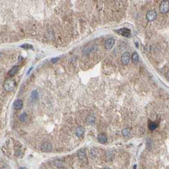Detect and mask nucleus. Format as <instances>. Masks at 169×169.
Masks as SVG:
<instances>
[{"label": "nucleus", "instance_id": "obj_1", "mask_svg": "<svg viewBox=\"0 0 169 169\" xmlns=\"http://www.w3.org/2000/svg\"><path fill=\"white\" fill-rule=\"evenodd\" d=\"M16 87V83L14 80L11 79H8L4 81L3 84V88L5 91L8 92H11L15 89Z\"/></svg>", "mask_w": 169, "mask_h": 169}, {"label": "nucleus", "instance_id": "obj_4", "mask_svg": "<svg viewBox=\"0 0 169 169\" xmlns=\"http://www.w3.org/2000/svg\"><path fill=\"white\" fill-rule=\"evenodd\" d=\"M115 32L117 33H118V34L121 35V36H124V37H131V30L127 29V28H122V29L116 30Z\"/></svg>", "mask_w": 169, "mask_h": 169}, {"label": "nucleus", "instance_id": "obj_11", "mask_svg": "<svg viewBox=\"0 0 169 169\" xmlns=\"http://www.w3.org/2000/svg\"><path fill=\"white\" fill-rule=\"evenodd\" d=\"M18 70H19V67L18 66H14L10 71L8 72V75L9 77H13V76H15V74H17V73L18 72Z\"/></svg>", "mask_w": 169, "mask_h": 169}, {"label": "nucleus", "instance_id": "obj_2", "mask_svg": "<svg viewBox=\"0 0 169 169\" xmlns=\"http://www.w3.org/2000/svg\"><path fill=\"white\" fill-rule=\"evenodd\" d=\"M159 10L162 13H167L169 11V1L168 0H163L159 6Z\"/></svg>", "mask_w": 169, "mask_h": 169}, {"label": "nucleus", "instance_id": "obj_15", "mask_svg": "<svg viewBox=\"0 0 169 169\" xmlns=\"http://www.w3.org/2000/svg\"><path fill=\"white\" fill-rule=\"evenodd\" d=\"M28 118V115L26 113H22V114L20 115L19 116V120L22 122L27 121Z\"/></svg>", "mask_w": 169, "mask_h": 169}, {"label": "nucleus", "instance_id": "obj_16", "mask_svg": "<svg viewBox=\"0 0 169 169\" xmlns=\"http://www.w3.org/2000/svg\"><path fill=\"white\" fill-rule=\"evenodd\" d=\"M148 127L151 131H154L158 127V124L154 122H150V124H148Z\"/></svg>", "mask_w": 169, "mask_h": 169}, {"label": "nucleus", "instance_id": "obj_10", "mask_svg": "<svg viewBox=\"0 0 169 169\" xmlns=\"http://www.w3.org/2000/svg\"><path fill=\"white\" fill-rule=\"evenodd\" d=\"M77 156L81 160H84L86 158V151L84 149H81L77 151Z\"/></svg>", "mask_w": 169, "mask_h": 169}, {"label": "nucleus", "instance_id": "obj_17", "mask_svg": "<svg viewBox=\"0 0 169 169\" xmlns=\"http://www.w3.org/2000/svg\"><path fill=\"white\" fill-rule=\"evenodd\" d=\"M39 96V94L37 91L36 90H34V91H32L31 94H30V97L32 99H36Z\"/></svg>", "mask_w": 169, "mask_h": 169}, {"label": "nucleus", "instance_id": "obj_14", "mask_svg": "<svg viewBox=\"0 0 169 169\" xmlns=\"http://www.w3.org/2000/svg\"><path fill=\"white\" fill-rule=\"evenodd\" d=\"M131 59L132 63H134V64H136V63H138V62H139V55H138V54L136 52L133 53L132 56H131Z\"/></svg>", "mask_w": 169, "mask_h": 169}, {"label": "nucleus", "instance_id": "obj_22", "mask_svg": "<svg viewBox=\"0 0 169 169\" xmlns=\"http://www.w3.org/2000/svg\"><path fill=\"white\" fill-rule=\"evenodd\" d=\"M137 169V166H136V165H135L133 167V169Z\"/></svg>", "mask_w": 169, "mask_h": 169}, {"label": "nucleus", "instance_id": "obj_18", "mask_svg": "<svg viewBox=\"0 0 169 169\" xmlns=\"http://www.w3.org/2000/svg\"><path fill=\"white\" fill-rule=\"evenodd\" d=\"M113 150H109V151H108L107 152H106V158H107L108 160V159H111V158H112L113 157Z\"/></svg>", "mask_w": 169, "mask_h": 169}, {"label": "nucleus", "instance_id": "obj_12", "mask_svg": "<svg viewBox=\"0 0 169 169\" xmlns=\"http://www.w3.org/2000/svg\"><path fill=\"white\" fill-rule=\"evenodd\" d=\"M76 135L77 137H81L84 133V129L81 126H79L76 128V131H75Z\"/></svg>", "mask_w": 169, "mask_h": 169}, {"label": "nucleus", "instance_id": "obj_19", "mask_svg": "<svg viewBox=\"0 0 169 169\" xmlns=\"http://www.w3.org/2000/svg\"><path fill=\"white\" fill-rule=\"evenodd\" d=\"M95 121V118L92 116H89V117L87 118V122L88 123H89V124H92Z\"/></svg>", "mask_w": 169, "mask_h": 169}, {"label": "nucleus", "instance_id": "obj_20", "mask_svg": "<svg viewBox=\"0 0 169 169\" xmlns=\"http://www.w3.org/2000/svg\"><path fill=\"white\" fill-rule=\"evenodd\" d=\"M129 134V130L128 129H124L122 131V134L124 136H127Z\"/></svg>", "mask_w": 169, "mask_h": 169}, {"label": "nucleus", "instance_id": "obj_7", "mask_svg": "<svg viewBox=\"0 0 169 169\" xmlns=\"http://www.w3.org/2000/svg\"><path fill=\"white\" fill-rule=\"evenodd\" d=\"M115 43V41L113 38L110 37V38L107 39L104 42V48L106 50H110L113 47Z\"/></svg>", "mask_w": 169, "mask_h": 169}, {"label": "nucleus", "instance_id": "obj_3", "mask_svg": "<svg viewBox=\"0 0 169 169\" xmlns=\"http://www.w3.org/2000/svg\"><path fill=\"white\" fill-rule=\"evenodd\" d=\"M98 50V47L96 45H89L85 46L83 50V53L85 55L94 53Z\"/></svg>", "mask_w": 169, "mask_h": 169}, {"label": "nucleus", "instance_id": "obj_9", "mask_svg": "<svg viewBox=\"0 0 169 169\" xmlns=\"http://www.w3.org/2000/svg\"><path fill=\"white\" fill-rule=\"evenodd\" d=\"M23 101L20 99H17L14 101L13 103V107L15 110H19L23 108Z\"/></svg>", "mask_w": 169, "mask_h": 169}, {"label": "nucleus", "instance_id": "obj_8", "mask_svg": "<svg viewBox=\"0 0 169 169\" xmlns=\"http://www.w3.org/2000/svg\"><path fill=\"white\" fill-rule=\"evenodd\" d=\"M131 60V55L129 52H125L121 57V61L123 65H127Z\"/></svg>", "mask_w": 169, "mask_h": 169}, {"label": "nucleus", "instance_id": "obj_5", "mask_svg": "<svg viewBox=\"0 0 169 169\" xmlns=\"http://www.w3.org/2000/svg\"><path fill=\"white\" fill-rule=\"evenodd\" d=\"M146 17L147 20L151 22V21H154L157 17V13L155 10H150L148 11L146 13Z\"/></svg>", "mask_w": 169, "mask_h": 169}, {"label": "nucleus", "instance_id": "obj_13", "mask_svg": "<svg viewBox=\"0 0 169 169\" xmlns=\"http://www.w3.org/2000/svg\"><path fill=\"white\" fill-rule=\"evenodd\" d=\"M98 141L101 144H104L107 142V137L103 134H100L98 136Z\"/></svg>", "mask_w": 169, "mask_h": 169}, {"label": "nucleus", "instance_id": "obj_21", "mask_svg": "<svg viewBox=\"0 0 169 169\" xmlns=\"http://www.w3.org/2000/svg\"><path fill=\"white\" fill-rule=\"evenodd\" d=\"M22 48H25V49H28V48H31L32 46L31 45H28V44H26V45H22Z\"/></svg>", "mask_w": 169, "mask_h": 169}, {"label": "nucleus", "instance_id": "obj_6", "mask_svg": "<svg viewBox=\"0 0 169 169\" xmlns=\"http://www.w3.org/2000/svg\"><path fill=\"white\" fill-rule=\"evenodd\" d=\"M52 144L50 142H44L41 146V149L43 152H50L52 150Z\"/></svg>", "mask_w": 169, "mask_h": 169}, {"label": "nucleus", "instance_id": "obj_23", "mask_svg": "<svg viewBox=\"0 0 169 169\" xmlns=\"http://www.w3.org/2000/svg\"><path fill=\"white\" fill-rule=\"evenodd\" d=\"M19 169H27V168H25V167H20Z\"/></svg>", "mask_w": 169, "mask_h": 169}]
</instances>
